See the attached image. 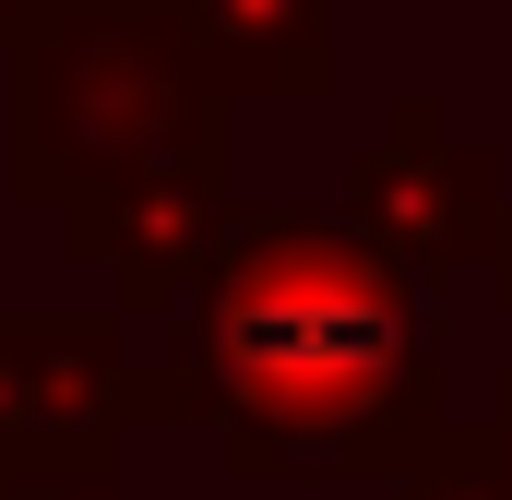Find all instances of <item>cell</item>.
I'll list each match as a JSON object with an SVG mask.
<instances>
[{
  "mask_svg": "<svg viewBox=\"0 0 512 500\" xmlns=\"http://www.w3.org/2000/svg\"><path fill=\"white\" fill-rule=\"evenodd\" d=\"M489 286H501V310H512V215H501V250H489Z\"/></svg>",
  "mask_w": 512,
  "mask_h": 500,
  "instance_id": "9",
  "label": "cell"
},
{
  "mask_svg": "<svg viewBox=\"0 0 512 500\" xmlns=\"http://www.w3.org/2000/svg\"><path fill=\"white\" fill-rule=\"evenodd\" d=\"M0 60V191L36 215L179 155H227L239 96L203 72L179 0H24Z\"/></svg>",
  "mask_w": 512,
  "mask_h": 500,
  "instance_id": "2",
  "label": "cell"
},
{
  "mask_svg": "<svg viewBox=\"0 0 512 500\" xmlns=\"http://www.w3.org/2000/svg\"><path fill=\"white\" fill-rule=\"evenodd\" d=\"M143 429L120 310H0V477H108Z\"/></svg>",
  "mask_w": 512,
  "mask_h": 500,
  "instance_id": "3",
  "label": "cell"
},
{
  "mask_svg": "<svg viewBox=\"0 0 512 500\" xmlns=\"http://www.w3.org/2000/svg\"><path fill=\"white\" fill-rule=\"evenodd\" d=\"M489 417H501V429H512V370H501V381H489Z\"/></svg>",
  "mask_w": 512,
  "mask_h": 500,
  "instance_id": "10",
  "label": "cell"
},
{
  "mask_svg": "<svg viewBox=\"0 0 512 500\" xmlns=\"http://www.w3.org/2000/svg\"><path fill=\"white\" fill-rule=\"evenodd\" d=\"M215 429L227 477H417L453 441L441 322L358 215L239 203L179 298V346L143 358V429Z\"/></svg>",
  "mask_w": 512,
  "mask_h": 500,
  "instance_id": "1",
  "label": "cell"
},
{
  "mask_svg": "<svg viewBox=\"0 0 512 500\" xmlns=\"http://www.w3.org/2000/svg\"><path fill=\"white\" fill-rule=\"evenodd\" d=\"M477 429H489V441H501V465H512V429H501V417H477Z\"/></svg>",
  "mask_w": 512,
  "mask_h": 500,
  "instance_id": "11",
  "label": "cell"
},
{
  "mask_svg": "<svg viewBox=\"0 0 512 500\" xmlns=\"http://www.w3.org/2000/svg\"><path fill=\"white\" fill-rule=\"evenodd\" d=\"M12 12H24V0H0V36H12Z\"/></svg>",
  "mask_w": 512,
  "mask_h": 500,
  "instance_id": "12",
  "label": "cell"
},
{
  "mask_svg": "<svg viewBox=\"0 0 512 500\" xmlns=\"http://www.w3.org/2000/svg\"><path fill=\"white\" fill-rule=\"evenodd\" d=\"M358 227L405 262V274H453V262H489L501 250V167L453 131L441 96H393L382 131L358 143V179H346Z\"/></svg>",
  "mask_w": 512,
  "mask_h": 500,
  "instance_id": "4",
  "label": "cell"
},
{
  "mask_svg": "<svg viewBox=\"0 0 512 500\" xmlns=\"http://www.w3.org/2000/svg\"><path fill=\"white\" fill-rule=\"evenodd\" d=\"M227 96H334V0H179Z\"/></svg>",
  "mask_w": 512,
  "mask_h": 500,
  "instance_id": "6",
  "label": "cell"
},
{
  "mask_svg": "<svg viewBox=\"0 0 512 500\" xmlns=\"http://www.w3.org/2000/svg\"><path fill=\"white\" fill-rule=\"evenodd\" d=\"M393 500H512V465H501L489 429H453L417 477H393Z\"/></svg>",
  "mask_w": 512,
  "mask_h": 500,
  "instance_id": "7",
  "label": "cell"
},
{
  "mask_svg": "<svg viewBox=\"0 0 512 500\" xmlns=\"http://www.w3.org/2000/svg\"><path fill=\"white\" fill-rule=\"evenodd\" d=\"M0 500H108V477H0Z\"/></svg>",
  "mask_w": 512,
  "mask_h": 500,
  "instance_id": "8",
  "label": "cell"
},
{
  "mask_svg": "<svg viewBox=\"0 0 512 500\" xmlns=\"http://www.w3.org/2000/svg\"><path fill=\"white\" fill-rule=\"evenodd\" d=\"M227 215H239L227 155H179V167H143L120 191L60 203V250L108 274V310H120V322H143V310H179V298H191V274L215 262Z\"/></svg>",
  "mask_w": 512,
  "mask_h": 500,
  "instance_id": "5",
  "label": "cell"
}]
</instances>
